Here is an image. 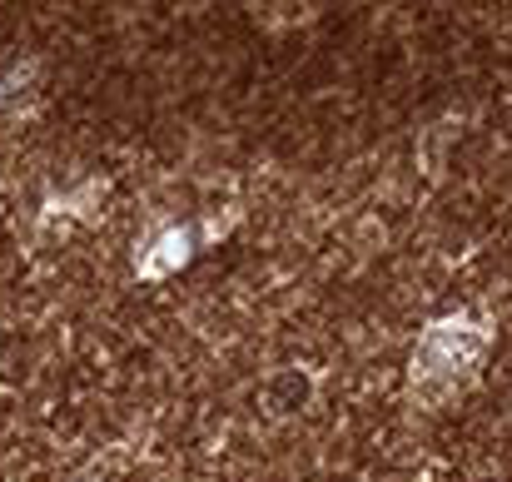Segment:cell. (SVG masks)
Masks as SVG:
<instances>
[{"mask_svg":"<svg viewBox=\"0 0 512 482\" xmlns=\"http://www.w3.org/2000/svg\"><path fill=\"white\" fill-rule=\"evenodd\" d=\"M483 353V333L468 328V323L448 319V323H433L413 353V378L428 383V388H448L458 383V373H468Z\"/></svg>","mask_w":512,"mask_h":482,"instance_id":"obj_1","label":"cell"},{"mask_svg":"<svg viewBox=\"0 0 512 482\" xmlns=\"http://www.w3.org/2000/svg\"><path fill=\"white\" fill-rule=\"evenodd\" d=\"M189 234L184 229H165V234H155L145 249H140V259H135V269L145 274V279H165L170 269H179L184 259H189Z\"/></svg>","mask_w":512,"mask_h":482,"instance_id":"obj_2","label":"cell"},{"mask_svg":"<svg viewBox=\"0 0 512 482\" xmlns=\"http://www.w3.org/2000/svg\"><path fill=\"white\" fill-rule=\"evenodd\" d=\"M15 80H20V75H5V80H0V105H5V95H10V85H15Z\"/></svg>","mask_w":512,"mask_h":482,"instance_id":"obj_3","label":"cell"}]
</instances>
